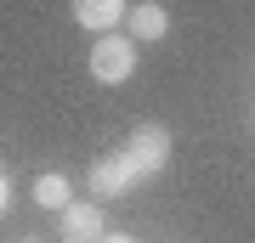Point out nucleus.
Instances as JSON below:
<instances>
[{"label": "nucleus", "mask_w": 255, "mask_h": 243, "mask_svg": "<svg viewBox=\"0 0 255 243\" xmlns=\"http://www.w3.org/2000/svg\"><path fill=\"white\" fill-rule=\"evenodd\" d=\"M125 23H130V40L147 45V40H164L170 34V11L159 6V0H136V6L125 11Z\"/></svg>", "instance_id": "5"}, {"label": "nucleus", "mask_w": 255, "mask_h": 243, "mask_svg": "<svg viewBox=\"0 0 255 243\" xmlns=\"http://www.w3.org/2000/svg\"><path fill=\"white\" fill-rule=\"evenodd\" d=\"M6 204H11V181L0 175V215H6Z\"/></svg>", "instance_id": "8"}, {"label": "nucleus", "mask_w": 255, "mask_h": 243, "mask_svg": "<svg viewBox=\"0 0 255 243\" xmlns=\"http://www.w3.org/2000/svg\"><path fill=\"white\" fill-rule=\"evenodd\" d=\"M102 243H136V232H108Z\"/></svg>", "instance_id": "9"}, {"label": "nucleus", "mask_w": 255, "mask_h": 243, "mask_svg": "<svg viewBox=\"0 0 255 243\" xmlns=\"http://www.w3.org/2000/svg\"><path fill=\"white\" fill-rule=\"evenodd\" d=\"M85 63H91L97 85H125V80H136V40L130 34H97Z\"/></svg>", "instance_id": "2"}, {"label": "nucleus", "mask_w": 255, "mask_h": 243, "mask_svg": "<svg viewBox=\"0 0 255 243\" xmlns=\"http://www.w3.org/2000/svg\"><path fill=\"white\" fill-rule=\"evenodd\" d=\"M34 204H40V209H57V215H63V209L74 204L68 175H63V170H40V175H34Z\"/></svg>", "instance_id": "7"}, {"label": "nucleus", "mask_w": 255, "mask_h": 243, "mask_svg": "<svg viewBox=\"0 0 255 243\" xmlns=\"http://www.w3.org/2000/svg\"><path fill=\"white\" fill-rule=\"evenodd\" d=\"M17 243H46V238H17Z\"/></svg>", "instance_id": "10"}, {"label": "nucleus", "mask_w": 255, "mask_h": 243, "mask_svg": "<svg viewBox=\"0 0 255 243\" xmlns=\"http://www.w3.org/2000/svg\"><path fill=\"white\" fill-rule=\"evenodd\" d=\"M125 0H68V17L80 28H91V34H114L119 23H125Z\"/></svg>", "instance_id": "4"}, {"label": "nucleus", "mask_w": 255, "mask_h": 243, "mask_svg": "<svg viewBox=\"0 0 255 243\" xmlns=\"http://www.w3.org/2000/svg\"><path fill=\"white\" fill-rule=\"evenodd\" d=\"M170 153H176V142H170V130H164V125H136V130L125 136V147H119V159H125L130 181H153V175H164Z\"/></svg>", "instance_id": "1"}, {"label": "nucleus", "mask_w": 255, "mask_h": 243, "mask_svg": "<svg viewBox=\"0 0 255 243\" xmlns=\"http://www.w3.org/2000/svg\"><path fill=\"white\" fill-rule=\"evenodd\" d=\"M102 238H108V215L97 198H74L57 215V243H102Z\"/></svg>", "instance_id": "3"}, {"label": "nucleus", "mask_w": 255, "mask_h": 243, "mask_svg": "<svg viewBox=\"0 0 255 243\" xmlns=\"http://www.w3.org/2000/svg\"><path fill=\"white\" fill-rule=\"evenodd\" d=\"M250 130H255V108H250Z\"/></svg>", "instance_id": "11"}, {"label": "nucleus", "mask_w": 255, "mask_h": 243, "mask_svg": "<svg viewBox=\"0 0 255 243\" xmlns=\"http://www.w3.org/2000/svg\"><path fill=\"white\" fill-rule=\"evenodd\" d=\"M130 187H136V181H130V170H125L119 153H102L91 164V198H119V192H130Z\"/></svg>", "instance_id": "6"}]
</instances>
